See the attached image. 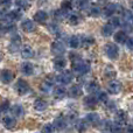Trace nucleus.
Here are the masks:
<instances>
[{"label":"nucleus","mask_w":133,"mask_h":133,"mask_svg":"<svg viewBox=\"0 0 133 133\" xmlns=\"http://www.w3.org/2000/svg\"><path fill=\"white\" fill-rule=\"evenodd\" d=\"M72 70H74V72H76L77 75L82 76V75H85V74L89 72L90 66L83 60H75L72 62Z\"/></svg>","instance_id":"nucleus-1"},{"label":"nucleus","mask_w":133,"mask_h":133,"mask_svg":"<svg viewBox=\"0 0 133 133\" xmlns=\"http://www.w3.org/2000/svg\"><path fill=\"white\" fill-rule=\"evenodd\" d=\"M120 26V20L118 18H113L111 19L110 21H109L108 23H105L103 27V34L105 35V36H110L111 34H112L113 32H115V29L117 27H119Z\"/></svg>","instance_id":"nucleus-2"},{"label":"nucleus","mask_w":133,"mask_h":133,"mask_svg":"<svg viewBox=\"0 0 133 133\" xmlns=\"http://www.w3.org/2000/svg\"><path fill=\"white\" fill-rule=\"evenodd\" d=\"M104 53L109 58H117L119 54V49L115 43H106L104 47Z\"/></svg>","instance_id":"nucleus-3"},{"label":"nucleus","mask_w":133,"mask_h":133,"mask_svg":"<svg viewBox=\"0 0 133 133\" xmlns=\"http://www.w3.org/2000/svg\"><path fill=\"white\" fill-rule=\"evenodd\" d=\"M72 78H74V74L71 70H65V71H63L62 74L56 76V81L63 85L69 84V83L72 81Z\"/></svg>","instance_id":"nucleus-4"},{"label":"nucleus","mask_w":133,"mask_h":133,"mask_svg":"<svg viewBox=\"0 0 133 133\" xmlns=\"http://www.w3.org/2000/svg\"><path fill=\"white\" fill-rule=\"evenodd\" d=\"M50 50H51V53H53L54 55L62 56L63 54L65 53V46H64V43H62V42L55 41V42H53V43H51Z\"/></svg>","instance_id":"nucleus-5"},{"label":"nucleus","mask_w":133,"mask_h":133,"mask_svg":"<svg viewBox=\"0 0 133 133\" xmlns=\"http://www.w3.org/2000/svg\"><path fill=\"white\" fill-rule=\"evenodd\" d=\"M84 122L87 123L88 125H92V126H96V125H98L99 122H101V117H99L98 113L91 112V113H88V115L84 117Z\"/></svg>","instance_id":"nucleus-6"},{"label":"nucleus","mask_w":133,"mask_h":133,"mask_svg":"<svg viewBox=\"0 0 133 133\" xmlns=\"http://www.w3.org/2000/svg\"><path fill=\"white\" fill-rule=\"evenodd\" d=\"M15 90L19 95H26L29 91V85H28V83L26 81L19 79L15 84Z\"/></svg>","instance_id":"nucleus-7"},{"label":"nucleus","mask_w":133,"mask_h":133,"mask_svg":"<svg viewBox=\"0 0 133 133\" xmlns=\"http://www.w3.org/2000/svg\"><path fill=\"white\" fill-rule=\"evenodd\" d=\"M123 89V85L119 81H111L108 85V90L111 95H117L122 91Z\"/></svg>","instance_id":"nucleus-8"},{"label":"nucleus","mask_w":133,"mask_h":133,"mask_svg":"<svg viewBox=\"0 0 133 133\" xmlns=\"http://www.w3.org/2000/svg\"><path fill=\"white\" fill-rule=\"evenodd\" d=\"M13 72H12L11 70H8V69H5V70H1V72H0V81H1L2 83H5V84H8V83H11L12 81H13Z\"/></svg>","instance_id":"nucleus-9"},{"label":"nucleus","mask_w":133,"mask_h":133,"mask_svg":"<svg viewBox=\"0 0 133 133\" xmlns=\"http://www.w3.org/2000/svg\"><path fill=\"white\" fill-rule=\"evenodd\" d=\"M85 90H87L89 94H96L97 91L101 90V87H99V84L97 82L90 81V82H88L87 84H85Z\"/></svg>","instance_id":"nucleus-10"},{"label":"nucleus","mask_w":133,"mask_h":133,"mask_svg":"<svg viewBox=\"0 0 133 133\" xmlns=\"http://www.w3.org/2000/svg\"><path fill=\"white\" fill-rule=\"evenodd\" d=\"M2 124H4V126L6 127V129L11 130V129H14L16 125V120L14 119L13 117H11V116H5L4 118H2Z\"/></svg>","instance_id":"nucleus-11"},{"label":"nucleus","mask_w":133,"mask_h":133,"mask_svg":"<svg viewBox=\"0 0 133 133\" xmlns=\"http://www.w3.org/2000/svg\"><path fill=\"white\" fill-rule=\"evenodd\" d=\"M20 69H21V72L26 76H30L33 72H34V66H33V64L29 62H23L22 64H21Z\"/></svg>","instance_id":"nucleus-12"},{"label":"nucleus","mask_w":133,"mask_h":133,"mask_svg":"<svg viewBox=\"0 0 133 133\" xmlns=\"http://www.w3.org/2000/svg\"><path fill=\"white\" fill-rule=\"evenodd\" d=\"M65 65H66V61L64 58H63L62 56H56L55 60H54V68H55L56 70L61 71L65 68Z\"/></svg>","instance_id":"nucleus-13"},{"label":"nucleus","mask_w":133,"mask_h":133,"mask_svg":"<svg viewBox=\"0 0 133 133\" xmlns=\"http://www.w3.org/2000/svg\"><path fill=\"white\" fill-rule=\"evenodd\" d=\"M9 111H11L13 117H22L23 116V108L21 105H19V104H15V105L11 106Z\"/></svg>","instance_id":"nucleus-14"},{"label":"nucleus","mask_w":133,"mask_h":133,"mask_svg":"<svg viewBox=\"0 0 133 133\" xmlns=\"http://www.w3.org/2000/svg\"><path fill=\"white\" fill-rule=\"evenodd\" d=\"M47 19H48V14L44 11H37L36 13L34 14V21H36V22H39V23L46 22Z\"/></svg>","instance_id":"nucleus-15"},{"label":"nucleus","mask_w":133,"mask_h":133,"mask_svg":"<svg viewBox=\"0 0 133 133\" xmlns=\"http://www.w3.org/2000/svg\"><path fill=\"white\" fill-rule=\"evenodd\" d=\"M5 20H8V21H16V20H20L21 19V12L15 9V11H12L9 12L8 14H6L5 16Z\"/></svg>","instance_id":"nucleus-16"},{"label":"nucleus","mask_w":133,"mask_h":133,"mask_svg":"<svg viewBox=\"0 0 133 133\" xmlns=\"http://www.w3.org/2000/svg\"><path fill=\"white\" fill-rule=\"evenodd\" d=\"M54 96L57 99H63L66 96V89L64 87H61V85L60 87H56L54 89Z\"/></svg>","instance_id":"nucleus-17"},{"label":"nucleus","mask_w":133,"mask_h":133,"mask_svg":"<svg viewBox=\"0 0 133 133\" xmlns=\"http://www.w3.org/2000/svg\"><path fill=\"white\" fill-rule=\"evenodd\" d=\"M21 27H22V29L25 30V32H27V33H32V32H34L35 30V25H34V22H33L32 20L22 21Z\"/></svg>","instance_id":"nucleus-18"},{"label":"nucleus","mask_w":133,"mask_h":133,"mask_svg":"<svg viewBox=\"0 0 133 133\" xmlns=\"http://www.w3.org/2000/svg\"><path fill=\"white\" fill-rule=\"evenodd\" d=\"M54 127H55V130H64L66 127V122L65 119L63 117H57L55 120H54Z\"/></svg>","instance_id":"nucleus-19"},{"label":"nucleus","mask_w":133,"mask_h":133,"mask_svg":"<svg viewBox=\"0 0 133 133\" xmlns=\"http://www.w3.org/2000/svg\"><path fill=\"white\" fill-rule=\"evenodd\" d=\"M116 9H117L116 5L108 4L106 6H104V8H103V11H102V12H103V15L104 16H111V15H113V14H115Z\"/></svg>","instance_id":"nucleus-20"},{"label":"nucleus","mask_w":133,"mask_h":133,"mask_svg":"<svg viewBox=\"0 0 133 133\" xmlns=\"http://www.w3.org/2000/svg\"><path fill=\"white\" fill-rule=\"evenodd\" d=\"M69 96L72 97V98H77L82 95V89H81L79 85H72V87L69 89Z\"/></svg>","instance_id":"nucleus-21"},{"label":"nucleus","mask_w":133,"mask_h":133,"mask_svg":"<svg viewBox=\"0 0 133 133\" xmlns=\"http://www.w3.org/2000/svg\"><path fill=\"white\" fill-rule=\"evenodd\" d=\"M21 56H22L23 58H32L33 56H34V50L32 49V47L29 46H25L22 49H21Z\"/></svg>","instance_id":"nucleus-22"},{"label":"nucleus","mask_w":133,"mask_h":133,"mask_svg":"<svg viewBox=\"0 0 133 133\" xmlns=\"http://www.w3.org/2000/svg\"><path fill=\"white\" fill-rule=\"evenodd\" d=\"M47 106H48V104L43 99H36L34 102V109L36 111H44L47 109Z\"/></svg>","instance_id":"nucleus-23"},{"label":"nucleus","mask_w":133,"mask_h":133,"mask_svg":"<svg viewBox=\"0 0 133 133\" xmlns=\"http://www.w3.org/2000/svg\"><path fill=\"white\" fill-rule=\"evenodd\" d=\"M127 40V35L125 32H123V30H120V32H117L115 34V41L117 42V43H125Z\"/></svg>","instance_id":"nucleus-24"},{"label":"nucleus","mask_w":133,"mask_h":133,"mask_svg":"<svg viewBox=\"0 0 133 133\" xmlns=\"http://www.w3.org/2000/svg\"><path fill=\"white\" fill-rule=\"evenodd\" d=\"M126 120H127V113L125 112V111L120 110L116 113V123H118V124H123V123H125Z\"/></svg>","instance_id":"nucleus-25"},{"label":"nucleus","mask_w":133,"mask_h":133,"mask_svg":"<svg viewBox=\"0 0 133 133\" xmlns=\"http://www.w3.org/2000/svg\"><path fill=\"white\" fill-rule=\"evenodd\" d=\"M75 129H76V131H77V132L83 133V132L87 131V129H88V124L84 122V119H82V120H77V122H76V124H75Z\"/></svg>","instance_id":"nucleus-26"},{"label":"nucleus","mask_w":133,"mask_h":133,"mask_svg":"<svg viewBox=\"0 0 133 133\" xmlns=\"http://www.w3.org/2000/svg\"><path fill=\"white\" fill-rule=\"evenodd\" d=\"M20 43H21L20 37H19L18 35H15V36L12 39V41H11V47H9V49H11L12 51L18 50L19 47H20Z\"/></svg>","instance_id":"nucleus-27"},{"label":"nucleus","mask_w":133,"mask_h":133,"mask_svg":"<svg viewBox=\"0 0 133 133\" xmlns=\"http://www.w3.org/2000/svg\"><path fill=\"white\" fill-rule=\"evenodd\" d=\"M68 43L71 48H77V47H79V44H81V39L78 36H76V35H74V36L69 37Z\"/></svg>","instance_id":"nucleus-28"},{"label":"nucleus","mask_w":133,"mask_h":133,"mask_svg":"<svg viewBox=\"0 0 133 133\" xmlns=\"http://www.w3.org/2000/svg\"><path fill=\"white\" fill-rule=\"evenodd\" d=\"M53 85H54V82H51V81H49V79L44 81V82L41 84V91L49 92L50 90H53Z\"/></svg>","instance_id":"nucleus-29"},{"label":"nucleus","mask_w":133,"mask_h":133,"mask_svg":"<svg viewBox=\"0 0 133 133\" xmlns=\"http://www.w3.org/2000/svg\"><path fill=\"white\" fill-rule=\"evenodd\" d=\"M97 104V101L95 97H85L84 98V105L87 106V108H94V106H96Z\"/></svg>","instance_id":"nucleus-30"},{"label":"nucleus","mask_w":133,"mask_h":133,"mask_svg":"<svg viewBox=\"0 0 133 133\" xmlns=\"http://www.w3.org/2000/svg\"><path fill=\"white\" fill-rule=\"evenodd\" d=\"M109 132L110 133H123V127H122V125L118 124V123H112Z\"/></svg>","instance_id":"nucleus-31"},{"label":"nucleus","mask_w":133,"mask_h":133,"mask_svg":"<svg viewBox=\"0 0 133 133\" xmlns=\"http://www.w3.org/2000/svg\"><path fill=\"white\" fill-rule=\"evenodd\" d=\"M101 8H99L98 5H91L89 8V14L91 16H98L101 14Z\"/></svg>","instance_id":"nucleus-32"},{"label":"nucleus","mask_w":133,"mask_h":133,"mask_svg":"<svg viewBox=\"0 0 133 133\" xmlns=\"http://www.w3.org/2000/svg\"><path fill=\"white\" fill-rule=\"evenodd\" d=\"M95 98H96L97 102L105 103V102L108 101V95H106L105 92H103V91H101V90H99V91L96 92V97H95Z\"/></svg>","instance_id":"nucleus-33"},{"label":"nucleus","mask_w":133,"mask_h":133,"mask_svg":"<svg viewBox=\"0 0 133 133\" xmlns=\"http://www.w3.org/2000/svg\"><path fill=\"white\" fill-rule=\"evenodd\" d=\"M71 8H72V4H71V1H69V0L62 1V4H61V9H63V11H70Z\"/></svg>","instance_id":"nucleus-34"},{"label":"nucleus","mask_w":133,"mask_h":133,"mask_svg":"<svg viewBox=\"0 0 133 133\" xmlns=\"http://www.w3.org/2000/svg\"><path fill=\"white\" fill-rule=\"evenodd\" d=\"M55 131V127L53 124H46L42 127V133H53Z\"/></svg>","instance_id":"nucleus-35"},{"label":"nucleus","mask_w":133,"mask_h":133,"mask_svg":"<svg viewBox=\"0 0 133 133\" xmlns=\"http://www.w3.org/2000/svg\"><path fill=\"white\" fill-rule=\"evenodd\" d=\"M94 39L92 37H84V39H81V43H83L84 47H89L91 44H94Z\"/></svg>","instance_id":"nucleus-36"},{"label":"nucleus","mask_w":133,"mask_h":133,"mask_svg":"<svg viewBox=\"0 0 133 133\" xmlns=\"http://www.w3.org/2000/svg\"><path fill=\"white\" fill-rule=\"evenodd\" d=\"M68 21L71 23V25H77L78 23V16L76 14H70L68 16Z\"/></svg>","instance_id":"nucleus-37"},{"label":"nucleus","mask_w":133,"mask_h":133,"mask_svg":"<svg viewBox=\"0 0 133 133\" xmlns=\"http://www.w3.org/2000/svg\"><path fill=\"white\" fill-rule=\"evenodd\" d=\"M15 5L19 8H26L27 7V0H15Z\"/></svg>","instance_id":"nucleus-38"},{"label":"nucleus","mask_w":133,"mask_h":133,"mask_svg":"<svg viewBox=\"0 0 133 133\" xmlns=\"http://www.w3.org/2000/svg\"><path fill=\"white\" fill-rule=\"evenodd\" d=\"M76 5L78 6V8L84 9L85 7L88 6V0H77V1H76Z\"/></svg>","instance_id":"nucleus-39"},{"label":"nucleus","mask_w":133,"mask_h":133,"mask_svg":"<svg viewBox=\"0 0 133 133\" xmlns=\"http://www.w3.org/2000/svg\"><path fill=\"white\" fill-rule=\"evenodd\" d=\"M9 109V104H8V102L7 101H5L4 103L0 105V111H2V112H5V111H7Z\"/></svg>","instance_id":"nucleus-40"},{"label":"nucleus","mask_w":133,"mask_h":133,"mask_svg":"<svg viewBox=\"0 0 133 133\" xmlns=\"http://www.w3.org/2000/svg\"><path fill=\"white\" fill-rule=\"evenodd\" d=\"M64 11H63V9H61V11H56L55 12V18L56 19H63L64 18Z\"/></svg>","instance_id":"nucleus-41"},{"label":"nucleus","mask_w":133,"mask_h":133,"mask_svg":"<svg viewBox=\"0 0 133 133\" xmlns=\"http://www.w3.org/2000/svg\"><path fill=\"white\" fill-rule=\"evenodd\" d=\"M11 0H0V6L5 7V8H7V7L11 6Z\"/></svg>","instance_id":"nucleus-42"},{"label":"nucleus","mask_w":133,"mask_h":133,"mask_svg":"<svg viewBox=\"0 0 133 133\" xmlns=\"http://www.w3.org/2000/svg\"><path fill=\"white\" fill-rule=\"evenodd\" d=\"M126 47L130 50H133V37H130L126 40Z\"/></svg>","instance_id":"nucleus-43"},{"label":"nucleus","mask_w":133,"mask_h":133,"mask_svg":"<svg viewBox=\"0 0 133 133\" xmlns=\"http://www.w3.org/2000/svg\"><path fill=\"white\" fill-rule=\"evenodd\" d=\"M125 133H133V125H129L125 130Z\"/></svg>","instance_id":"nucleus-44"},{"label":"nucleus","mask_w":133,"mask_h":133,"mask_svg":"<svg viewBox=\"0 0 133 133\" xmlns=\"http://www.w3.org/2000/svg\"><path fill=\"white\" fill-rule=\"evenodd\" d=\"M104 133H110V132H104Z\"/></svg>","instance_id":"nucleus-45"},{"label":"nucleus","mask_w":133,"mask_h":133,"mask_svg":"<svg viewBox=\"0 0 133 133\" xmlns=\"http://www.w3.org/2000/svg\"><path fill=\"white\" fill-rule=\"evenodd\" d=\"M0 60H1V57H0Z\"/></svg>","instance_id":"nucleus-46"},{"label":"nucleus","mask_w":133,"mask_h":133,"mask_svg":"<svg viewBox=\"0 0 133 133\" xmlns=\"http://www.w3.org/2000/svg\"><path fill=\"white\" fill-rule=\"evenodd\" d=\"M132 6H133V4H132Z\"/></svg>","instance_id":"nucleus-47"}]
</instances>
